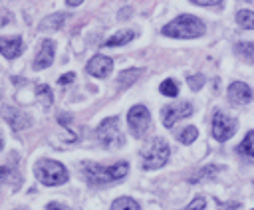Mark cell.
Listing matches in <instances>:
<instances>
[{
	"instance_id": "obj_10",
	"label": "cell",
	"mask_w": 254,
	"mask_h": 210,
	"mask_svg": "<svg viewBox=\"0 0 254 210\" xmlns=\"http://www.w3.org/2000/svg\"><path fill=\"white\" fill-rule=\"evenodd\" d=\"M2 115H4V119L8 121V125H10L14 131H20V129L30 127V117H28L24 111L16 109V107H4V109H2Z\"/></svg>"
},
{
	"instance_id": "obj_29",
	"label": "cell",
	"mask_w": 254,
	"mask_h": 210,
	"mask_svg": "<svg viewBox=\"0 0 254 210\" xmlns=\"http://www.w3.org/2000/svg\"><path fill=\"white\" fill-rule=\"evenodd\" d=\"M73 77H75L73 73H67V75H62V77H60V83H62V85H64V83H69V81H73Z\"/></svg>"
},
{
	"instance_id": "obj_27",
	"label": "cell",
	"mask_w": 254,
	"mask_h": 210,
	"mask_svg": "<svg viewBox=\"0 0 254 210\" xmlns=\"http://www.w3.org/2000/svg\"><path fill=\"white\" fill-rule=\"evenodd\" d=\"M194 4H200V6H218L222 0H192Z\"/></svg>"
},
{
	"instance_id": "obj_23",
	"label": "cell",
	"mask_w": 254,
	"mask_h": 210,
	"mask_svg": "<svg viewBox=\"0 0 254 210\" xmlns=\"http://www.w3.org/2000/svg\"><path fill=\"white\" fill-rule=\"evenodd\" d=\"M218 170V166H214V164H210V166H204L202 170H196L189 180L190 182H196V180H200V178H206V176H210V174H214Z\"/></svg>"
},
{
	"instance_id": "obj_15",
	"label": "cell",
	"mask_w": 254,
	"mask_h": 210,
	"mask_svg": "<svg viewBox=\"0 0 254 210\" xmlns=\"http://www.w3.org/2000/svg\"><path fill=\"white\" fill-rule=\"evenodd\" d=\"M238 153H240L246 160L254 162V131H250V133L244 137V141L238 145Z\"/></svg>"
},
{
	"instance_id": "obj_24",
	"label": "cell",
	"mask_w": 254,
	"mask_h": 210,
	"mask_svg": "<svg viewBox=\"0 0 254 210\" xmlns=\"http://www.w3.org/2000/svg\"><path fill=\"white\" fill-rule=\"evenodd\" d=\"M38 95L44 97V105H46V107L52 105V93H50V87H46V85H38Z\"/></svg>"
},
{
	"instance_id": "obj_4",
	"label": "cell",
	"mask_w": 254,
	"mask_h": 210,
	"mask_svg": "<svg viewBox=\"0 0 254 210\" xmlns=\"http://www.w3.org/2000/svg\"><path fill=\"white\" fill-rule=\"evenodd\" d=\"M169 145L165 139L161 137H155L141 153V158H143V168L147 170H153V168H161L167 160H169Z\"/></svg>"
},
{
	"instance_id": "obj_30",
	"label": "cell",
	"mask_w": 254,
	"mask_h": 210,
	"mask_svg": "<svg viewBox=\"0 0 254 210\" xmlns=\"http://www.w3.org/2000/svg\"><path fill=\"white\" fill-rule=\"evenodd\" d=\"M81 2H83V0H65V4H67V6H79Z\"/></svg>"
},
{
	"instance_id": "obj_17",
	"label": "cell",
	"mask_w": 254,
	"mask_h": 210,
	"mask_svg": "<svg viewBox=\"0 0 254 210\" xmlns=\"http://www.w3.org/2000/svg\"><path fill=\"white\" fill-rule=\"evenodd\" d=\"M141 69H137V67H133V69H125V71H121V75L117 77V83L121 85V87H129V85H133L139 77H141Z\"/></svg>"
},
{
	"instance_id": "obj_19",
	"label": "cell",
	"mask_w": 254,
	"mask_h": 210,
	"mask_svg": "<svg viewBox=\"0 0 254 210\" xmlns=\"http://www.w3.org/2000/svg\"><path fill=\"white\" fill-rule=\"evenodd\" d=\"M236 22H238L242 28L254 30V12H252V10H240V12L236 14Z\"/></svg>"
},
{
	"instance_id": "obj_12",
	"label": "cell",
	"mask_w": 254,
	"mask_h": 210,
	"mask_svg": "<svg viewBox=\"0 0 254 210\" xmlns=\"http://www.w3.org/2000/svg\"><path fill=\"white\" fill-rule=\"evenodd\" d=\"M24 50V44H22V38L20 36H12V38H4L0 36V53L8 59H14L22 53Z\"/></svg>"
},
{
	"instance_id": "obj_25",
	"label": "cell",
	"mask_w": 254,
	"mask_h": 210,
	"mask_svg": "<svg viewBox=\"0 0 254 210\" xmlns=\"http://www.w3.org/2000/svg\"><path fill=\"white\" fill-rule=\"evenodd\" d=\"M204 206H206L204 196H196V198H194V200H192V202H190V204H189L185 210H202Z\"/></svg>"
},
{
	"instance_id": "obj_1",
	"label": "cell",
	"mask_w": 254,
	"mask_h": 210,
	"mask_svg": "<svg viewBox=\"0 0 254 210\" xmlns=\"http://www.w3.org/2000/svg\"><path fill=\"white\" fill-rule=\"evenodd\" d=\"M127 170H129L127 162H115L111 166H103L97 162H85L83 164V176L87 178L89 184H95V186H103V184L121 180L127 174Z\"/></svg>"
},
{
	"instance_id": "obj_18",
	"label": "cell",
	"mask_w": 254,
	"mask_h": 210,
	"mask_svg": "<svg viewBox=\"0 0 254 210\" xmlns=\"http://www.w3.org/2000/svg\"><path fill=\"white\" fill-rule=\"evenodd\" d=\"M111 210H141V208H139V204H137L133 198L121 196V198H117V200L111 204Z\"/></svg>"
},
{
	"instance_id": "obj_9",
	"label": "cell",
	"mask_w": 254,
	"mask_h": 210,
	"mask_svg": "<svg viewBox=\"0 0 254 210\" xmlns=\"http://www.w3.org/2000/svg\"><path fill=\"white\" fill-rule=\"evenodd\" d=\"M113 69V59L107 55H93L87 63V73L93 77H107Z\"/></svg>"
},
{
	"instance_id": "obj_26",
	"label": "cell",
	"mask_w": 254,
	"mask_h": 210,
	"mask_svg": "<svg viewBox=\"0 0 254 210\" xmlns=\"http://www.w3.org/2000/svg\"><path fill=\"white\" fill-rule=\"evenodd\" d=\"M202 75H192V77H189V85L192 87V89H200V85H202Z\"/></svg>"
},
{
	"instance_id": "obj_22",
	"label": "cell",
	"mask_w": 254,
	"mask_h": 210,
	"mask_svg": "<svg viewBox=\"0 0 254 210\" xmlns=\"http://www.w3.org/2000/svg\"><path fill=\"white\" fill-rule=\"evenodd\" d=\"M196 137H198L196 127H187V129H183V131L179 133V141H181V143H185V145H190Z\"/></svg>"
},
{
	"instance_id": "obj_5",
	"label": "cell",
	"mask_w": 254,
	"mask_h": 210,
	"mask_svg": "<svg viewBox=\"0 0 254 210\" xmlns=\"http://www.w3.org/2000/svg\"><path fill=\"white\" fill-rule=\"evenodd\" d=\"M95 135H97V141L105 149H119L123 145V133L119 129L117 117H109V119L101 121V125L97 127Z\"/></svg>"
},
{
	"instance_id": "obj_13",
	"label": "cell",
	"mask_w": 254,
	"mask_h": 210,
	"mask_svg": "<svg viewBox=\"0 0 254 210\" xmlns=\"http://www.w3.org/2000/svg\"><path fill=\"white\" fill-rule=\"evenodd\" d=\"M54 42L52 40H44L40 44V50L36 53V59H34V69H44L48 65H52L54 61Z\"/></svg>"
},
{
	"instance_id": "obj_2",
	"label": "cell",
	"mask_w": 254,
	"mask_h": 210,
	"mask_svg": "<svg viewBox=\"0 0 254 210\" xmlns=\"http://www.w3.org/2000/svg\"><path fill=\"white\" fill-rule=\"evenodd\" d=\"M163 34L169 38H181V40H190V38H198L204 34V24L190 14H183L179 18H175L173 22H169L163 28Z\"/></svg>"
},
{
	"instance_id": "obj_16",
	"label": "cell",
	"mask_w": 254,
	"mask_h": 210,
	"mask_svg": "<svg viewBox=\"0 0 254 210\" xmlns=\"http://www.w3.org/2000/svg\"><path fill=\"white\" fill-rule=\"evenodd\" d=\"M65 18H67V16L62 14V12L52 14V16H48V18H44V20L40 22V30H58L60 26H64Z\"/></svg>"
},
{
	"instance_id": "obj_3",
	"label": "cell",
	"mask_w": 254,
	"mask_h": 210,
	"mask_svg": "<svg viewBox=\"0 0 254 210\" xmlns=\"http://www.w3.org/2000/svg\"><path fill=\"white\" fill-rule=\"evenodd\" d=\"M38 180L46 186H58V184H64L67 182V170L62 162L58 160H50V158H42L36 162V168H34Z\"/></svg>"
},
{
	"instance_id": "obj_14",
	"label": "cell",
	"mask_w": 254,
	"mask_h": 210,
	"mask_svg": "<svg viewBox=\"0 0 254 210\" xmlns=\"http://www.w3.org/2000/svg\"><path fill=\"white\" fill-rule=\"evenodd\" d=\"M135 38V32L133 30H121V32H117V34H113L107 42H103V46H107V48H115V46H123V44H127V42H131Z\"/></svg>"
},
{
	"instance_id": "obj_11",
	"label": "cell",
	"mask_w": 254,
	"mask_h": 210,
	"mask_svg": "<svg viewBox=\"0 0 254 210\" xmlns=\"http://www.w3.org/2000/svg\"><path fill=\"white\" fill-rule=\"evenodd\" d=\"M252 97H254L252 89H250L246 83H242V81H236V83H232V85L228 87V99H230L232 103H236V105L250 103Z\"/></svg>"
},
{
	"instance_id": "obj_7",
	"label": "cell",
	"mask_w": 254,
	"mask_h": 210,
	"mask_svg": "<svg viewBox=\"0 0 254 210\" xmlns=\"http://www.w3.org/2000/svg\"><path fill=\"white\" fill-rule=\"evenodd\" d=\"M236 131V123L234 119H230L228 115H224L222 111H216L212 115V137L218 141V143H224L228 141Z\"/></svg>"
},
{
	"instance_id": "obj_31",
	"label": "cell",
	"mask_w": 254,
	"mask_h": 210,
	"mask_svg": "<svg viewBox=\"0 0 254 210\" xmlns=\"http://www.w3.org/2000/svg\"><path fill=\"white\" fill-rule=\"evenodd\" d=\"M6 174H8V168L6 166H0V178H6Z\"/></svg>"
},
{
	"instance_id": "obj_33",
	"label": "cell",
	"mask_w": 254,
	"mask_h": 210,
	"mask_svg": "<svg viewBox=\"0 0 254 210\" xmlns=\"http://www.w3.org/2000/svg\"><path fill=\"white\" fill-rule=\"evenodd\" d=\"M18 210H24V208H18Z\"/></svg>"
},
{
	"instance_id": "obj_28",
	"label": "cell",
	"mask_w": 254,
	"mask_h": 210,
	"mask_svg": "<svg viewBox=\"0 0 254 210\" xmlns=\"http://www.w3.org/2000/svg\"><path fill=\"white\" fill-rule=\"evenodd\" d=\"M48 210H69V208L64 206V204H60V202H50L48 204Z\"/></svg>"
},
{
	"instance_id": "obj_32",
	"label": "cell",
	"mask_w": 254,
	"mask_h": 210,
	"mask_svg": "<svg viewBox=\"0 0 254 210\" xmlns=\"http://www.w3.org/2000/svg\"><path fill=\"white\" fill-rule=\"evenodd\" d=\"M0 149H2V139H0Z\"/></svg>"
},
{
	"instance_id": "obj_21",
	"label": "cell",
	"mask_w": 254,
	"mask_h": 210,
	"mask_svg": "<svg viewBox=\"0 0 254 210\" xmlns=\"http://www.w3.org/2000/svg\"><path fill=\"white\" fill-rule=\"evenodd\" d=\"M159 89H161V93L167 95V97H177V93H179V85H177V81H173V79H165Z\"/></svg>"
},
{
	"instance_id": "obj_8",
	"label": "cell",
	"mask_w": 254,
	"mask_h": 210,
	"mask_svg": "<svg viewBox=\"0 0 254 210\" xmlns=\"http://www.w3.org/2000/svg\"><path fill=\"white\" fill-rule=\"evenodd\" d=\"M192 113V105L190 103H175V105H167L161 115H163V125L165 127H173L179 119H185Z\"/></svg>"
},
{
	"instance_id": "obj_20",
	"label": "cell",
	"mask_w": 254,
	"mask_h": 210,
	"mask_svg": "<svg viewBox=\"0 0 254 210\" xmlns=\"http://www.w3.org/2000/svg\"><path fill=\"white\" fill-rule=\"evenodd\" d=\"M236 53H238L240 57L248 59V61H254V44H250V42H240V44H236Z\"/></svg>"
},
{
	"instance_id": "obj_6",
	"label": "cell",
	"mask_w": 254,
	"mask_h": 210,
	"mask_svg": "<svg viewBox=\"0 0 254 210\" xmlns=\"http://www.w3.org/2000/svg\"><path fill=\"white\" fill-rule=\"evenodd\" d=\"M127 123H129V129H131V133L135 137L145 135L147 129H149V125H151V115H149L147 107L145 105L131 107L129 113H127Z\"/></svg>"
}]
</instances>
